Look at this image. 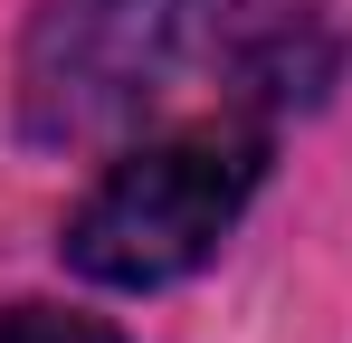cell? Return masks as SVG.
Masks as SVG:
<instances>
[{
    "instance_id": "3957f363",
    "label": "cell",
    "mask_w": 352,
    "mask_h": 343,
    "mask_svg": "<svg viewBox=\"0 0 352 343\" xmlns=\"http://www.w3.org/2000/svg\"><path fill=\"white\" fill-rule=\"evenodd\" d=\"M0 343H124V334L76 305H0Z\"/></svg>"
},
{
    "instance_id": "6da1fadb",
    "label": "cell",
    "mask_w": 352,
    "mask_h": 343,
    "mask_svg": "<svg viewBox=\"0 0 352 343\" xmlns=\"http://www.w3.org/2000/svg\"><path fill=\"white\" fill-rule=\"evenodd\" d=\"M257 181H267V124H238V114L181 124V134H153L124 163H105V181L76 200L58 248L86 286L153 295L219 258V238L248 220Z\"/></svg>"
},
{
    "instance_id": "7a4b0ae2",
    "label": "cell",
    "mask_w": 352,
    "mask_h": 343,
    "mask_svg": "<svg viewBox=\"0 0 352 343\" xmlns=\"http://www.w3.org/2000/svg\"><path fill=\"white\" fill-rule=\"evenodd\" d=\"M229 19L238 0H38L19 39V134L48 153L124 134Z\"/></svg>"
}]
</instances>
